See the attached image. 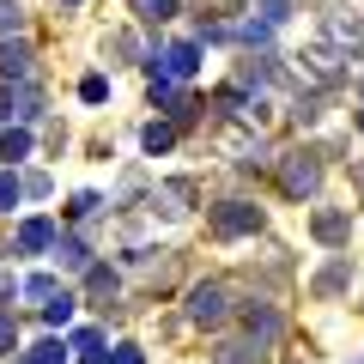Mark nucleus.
<instances>
[{"mask_svg":"<svg viewBox=\"0 0 364 364\" xmlns=\"http://www.w3.org/2000/svg\"><path fill=\"white\" fill-rule=\"evenodd\" d=\"M188 316H195L200 328H219L225 316H231V291H225L219 279H207V286H195V291H188Z\"/></svg>","mask_w":364,"mask_h":364,"instance_id":"nucleus-1","label":"nucleus"},{"mask_svg":"<svg viewBox=\"0 0 364 364\" xmlns=\"http://www.w3.org/2000/svg\"><path fill=\"white\" fill-rule=\"evenodd\" d=\"M213 231H219V237L261 231V207H249V200H225V207H213Z\"/></svg>","mask_w":364,"mask_h":364,"instance_id":"nucleus-2","label":"nucleus"},{"mask_svg":"<svg viewBox=\"0 0 364 364\" xmlns=\"http://www.w3.org/2000/svg\"><path fill=\"white\" fill-rule=\"evenodd\" d=\"M25 116H37V91L31 85H6L0 91V122H25Z\"/></svg>","mask_w":364,"mask_h":364,"instance_id":"nucleus-3","label":"nucleus"},{"mask_svg":"<svg viewBox=\"0 0 364 364\" xmlns=\"http://www.w3.org/2000/svg\"><path fill=\"white\" fill-rule=\"evenodd\" d=\"M0 79H18V85L31 79V49L25 43H0Z\"/></svg>","mask_w":364,"mask_h":364,"instance_id":"nucleus-4","label":"nucleus"},{"mask_svg":"<svg viewBox=\"0 0 364 364\" xmlns=\"http://www.w3.org/2000/svg\"><path fill=\"white\" fill-rule=\"evenodd\" d=\"M316 182H322V170L310 158H291L286 164V195H316Z\"/></svg>","mask_w":364,"mask_h":364,"instance_id":"nucleus-5","label":"nucleus"},{"mask_svg":"<svg viewBox=\"0 0 364 364\" xmlns=\"http://www.w3.org/2000/svg\"><path fill=\"white\" fill-rule=\"evenodd\" d=\"M195 67H200V49H195V43L164 49V73H170V79H195Z\"/></svg>","mask_w":364,"mask_h":364,"instance_id":"nucleus-6","label":"nucleus"},{"mask_svg":"<svg viewBox=\"0 0 364 364\" xmlns=\"http://www.w3.org/2000/svg\"><path fill=\"white\" fill-rule=\"evenodd\" d=\"M18 249H25V255L55 249V225H49V219H25V225H18Z\"/></svg>","mask_w":364,"mask_h":364,"instance_id":"nucleus-7","label":"nucleus"},{"mask_svg":"<svg viewBox=\"0 0 364 364\" xmlns=\"http://www.w3.org/2000/svg\"><path fill=\"white\" fill-rule=\"evenodd\" d=\"M249 340H255V346H273V340H279V316H273L267 304L249 310Z\"/></svg>","mask_w":364,"mask_h":364,"instance_id":"nucleus-8","label":"nucleus"},{"mask_svg":"<svg viewBox=\"0 0 364 364\" xmlns=\"http://www.w3.org/2000/svg\"><path fill=\"white\" fill-rule=\"evenodd\" d=\"M304 61H310V73L322 79V85H340V79H346V67H340V55H334V49H310Z\"/></svg>","mask_w":364,"mask_h":364,"instance_id":"nucleus-9","label":"nucleus"},{"mask_svg":"<svg viewBox=\"0 0 364 364\" xmlns=\"http://www.w3.org/2000/svg\"><path fill=\"white\" fill-rule=\"evenodd\" d=\"M316 237H322V243H346L352 237V213H316Z\"/></svg>","mask_w":364,"mask_h":364,"instance_id":"nucleus-10","label":"nucleus"},{"mask_svg":"<svg viewBox=\"0 0 364 364\" xmlns=\"http://www.w3.org/2000/svg\"><path fill=\"white\" fill-rule=\"evenodd\" d=\"M73 352H79L85 364H109V352H104V334H97V328H79V334H73Z\"/></svg>","mask_w":364,"mask_h":364,"instance_id":"nucleus-11","label":"nucleus"},{"mask_svg":"<svg viewBox=\"0 0 364 364\" xmlns=\"http://www.w3.org/2000/svg\"><path fill=\"white\" fill-rule=\"evenodd\" d=\"M55 255H61V267H73V273L91 267V249L79 243V237H55Z\"/></svg>","mask_w":364,"mask_h":364,"instance_id":"nucleus-12","label":"nucleus"},{"mask_svg":"<svg viewBox=\"0 0 364 364\" xmlns=\"http://www.w3.org/2000/svg\"><path fill=\"white\" fill-rule=\"evenodd\" d=\"M328 37H334V43H346V49H358V43H364V18L334 13V18H328Z\"/></svg>","mask_w":364,"mask_h":364,"instance_id":"nucleus-13","label":"nucleus"},{"mask_svg":"<svg viewBox=\"0 0 364 364\" xmlns=\"http://www.w3.org/2000/svg\"><path fill=\"white\" fill-rule=\"evenodd\" d=\"M219 364H261V346H255V340H225Z\"/></svg>","mask_w":364,"mask_h":364,"instance_id":"nucleus-14","label":"nucleus"},{"mask_svg":"<svg viewBox=\"0 0 364 364\" xmlns=\"http://www.w3.org/2000/svg\"><path fill=\"white\" fill-rule=\"evenodd\" d=\"M158 200H164V213H188L195 188H188V182H164V188H158Z\"/></svg>","mask_w":364,"mask_h":364,"instance_id":"nucleus-15","label":"nucleus"},{"mask_svg":"<svg viewBox=\"0 0 364 364\" xmlns=\"http://www.w3.org/2000/svg\"><path fill=\"white\" fill-rule=\"evenodd\" d=\"M25 152H31V134L25 128H6V134H0V158H6V164H18Z\"/></svg>","mask_w":364,"mask_h":364,"instance_id":"nucleus-16","label":"nucleus"},{"mask_svg":"<svg viewBox=\"0 0 364 364\" xmlns=\"http://www.w3.org/2000/svg\"><path fill=\"white\" fill-rule=\"evenodd\" d=\"M25 364H67V346L61 340H37V346L25 352Z\"/></svg>","mask_w":364,"mask_h":364,"instance_id":"nucleus-17","label":"nucleus"},{"mask_svg":"<svg viewBox=\"0 0 364 364\" xmlns=\"http://www.w3.org/2000/svg\"><path fill=\"white\" fill-rule=\"evenodd\" d=\"M43 316H49V328H61V322H73V298H67V291H55V298L43 304Z\"/></svg>","mask_w":364,"mask_h":364,"instance_id":"nucleus-18","label":"nucleus"},{"mask_svg":"<svg viewBox=\"0 0 364 364\" xmlns=\"http://www.w3.org/2000/svg\"><path fill=\"white\" fill-rule=\"evenodd\" d=\"M140 140H146V152H170V140H176V128H164V122H152V128H146Z\"/></svg>","mask_w":364,"mask_h":364,"instance_id":"nucleus-19","label":"nucleus"},{"mask_svg":"<svg viewBox=\"0 0 364 364\" xmlns=\"http://www.w3.org/2000/svg\"><path fill=\"white\" fill-rule=\"evenodd\" d=\"M116 286H122V279L109 267H91V298H116Z\"/></svg>","mask_w":364,"mask_h":364,"instance_id":"nucleus-20","label":"nucleus"},{"mask_svg":"<svg viewBox=\"0 0 364 364\" xmlns=\"http://www.w3.org/2000/svg\"><path fill=\"white\" fill-rule=\"evenodd\" d=\"M55 291H61V286H55L49 273H31V279H25V298H43V304H49Z\"/></svg>","mask_w":364,"mask_h":364,"instance_id":"nucleus-21","label":"nucleus"},{"mask_svg":"<svg viewBox=\"0 0 364 364\" xmlns=\"http://www.w3.org/2000/svg\"><path fill=\"white\" fill-rule=\"evenodd\" d=\"M18 195H25V182H18V176H0V213H13Z\"/></svg>","mask_w":364,"mask_h":364,"instance_id":"nucleus-22","label":"nucleus"},{"mask_svg":"<svg viewBox=\"0 0 364 364\" xmlns=\"http://www.w3.org/2000/svg\"><path fill=\"white\" fill-rule=\"evenodd\" d=\"M79 97H85V104H104V97H109V79H104V73H91L85 85H79Z\"/></svg>","mask_w":364,"mask_h":364,"instance_id":"nucleus-23","label":"nucleus"},{"mask_svg":"<svg viewBox=\"0 0 364 364\" xmlns=\"http://www.w3.org/2000/svg\"><path fill=\"white\" fill-rule=\"evenodd\" d=\"M237 37H243V43H267V37H273V25H267V18H249Z\"/></svg>","mask_w":364,"mask_h":364,"instance_id":"nucleus-24","label":"nucleus"},{"mask_svg":"<svg viewBox=\"0 0 364 364\" xmlns=\"http://www.w3.org/2000/svg\"><path fill=\"white\" fill-rule=\"evenodd\" d=\"M25 25V13H18V0H0V31H18Z\"/></svg>","mask_w":364,"mask_h":364,"instance_id":"nucleus-25","label":"nucleus"},{"mask_svg":"<svg viewBox=\"0 0 364 364\" xmlns=\"http://www.w3.org/2000/svg\"><path fill=\"white\" fill-rule=\"evenodd\" d=\"M286 13H291V0H261V18H267V25H279Z\"/></svg>","mask_w":364,"mask_h":364,"instance_id":"nucleus-26","label":"nucleus"},{"mask_svg":"<svg viewBox=\"0 0 364 364\" xmlns=\"http://www.w3.org/2000/svg\"><path fill=\"white\" fill-rule=\"evenodd\" d=\"M13 340H18V328H13V316H0V352H13Z\"/></svg>","mask_w":364,"mask_h":364,"instance_id":"nucleus-27","label":"nucleus"},{"mask_svg":"<svg viewBox=\"0 0 364 364\" xmlns=\"http://www.w3.org/2000/svg\"><path fill=\"white\" fill-rule=\"evenodd\" d=\"M109 364H146V358H140V346H116V358H109Z\"/></svg>","mask_w":364,"mask_h":364,"instance_id":"nucleus-28","label":"nucleus"},{"mask_svg":"<svg viewBox=\"0 0 364 364\" xmlns=\"http://www.w3.org/2000/svg\"><path fill=\"white\" fill-rule=\"evenodd\" d=\"M152 6H158V18H164V13H176V6H170V0H152Z\"/></svg>","mask_w":364,"mask_h":364,"instance_id":"nucleus-29","label":"nucleus"},{"mask_svg":"<svg viewBox=\"0 0 364 364\" xmlns=\"http://www.w3.org/2000/svg\"><path fill=\"white\" fill-rule=\"evenodd\" d=\"M358 128H364V109H358Z\"/></svg>","mask_w":364,"mask_h":364,"instance_id":"nucleus-30","label":"nucleus"},{"mask_svg":"<svg viewBox=\"0 0 364 364\" xmlns=\"http://www.w3.org/2000/svg\"><path fill=\"white\" fill-rule=\"evenodd\" d=\"M67 6H79V0H67Z\"/></svg>","mask_w":364,"mask_h":364,"instance_id":"nucleus-31","label":"nucleus"}]
</instances>
